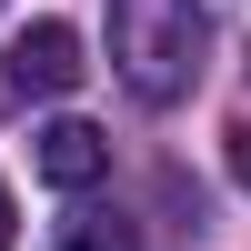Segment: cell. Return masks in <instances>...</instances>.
<instances>
[{
	"mask_svg": "<svg viewBox=\"0 0 251 251\" xmlns=\"http://www.w3.org/2000/svg\"><path fill=\"white\" fill-rule=\"evenodd\" d=\"M111 71L131 80V100H181L201 80V10L191 0H111Z\"/></svg>",
	"mask_w": 251,
	"mask_h": 251,
	"instance_id": "cell-1",
	"label": "cell"
},
{
	"mask_svg": "<svg viewBox=\"0 0 251 251\" xmlns=\"http://www.w3.org/2000/svg\"><path fill=\"white\" fill-rule=\"evenodd\" d=\"M80 71H91V60H80V30H71V20H30V30H20L10 50H0V111L60 100Z\"/></svg>",
	"mask_w": 251,
	"mask_h": 251,
	"instance_id": "cell-2",
	"label": "cell"
},
{
	"mask_svg": "<svg viewBox=\"0 0 251 251\" xmlns=\"http://www.w3.org/2000/svg\"><path fill=\"white\" fill-rule=\"evenodd\" d=\"M100 171H111V141H100L91 121H50V131H40V181H50V191H91Z\"/></svg>",
	"mask_w": 251,
	"mask_h": 251,
	"instance_id": "cell-3",
	"label": "cell"
},
{
	"mask_svg": "<svg viewBox=\"0 0 251 251\" xmlns=\"http://www.w3.org/2000/svg\"><path fill=\"white\" fill-rule=\"evenodd\" d=\"M50 251H141V231H131L121 211H71V221H60V241H50Z\"/></svg>",
	"mask_w": 251,
	"mask_h": 251,
	"instance_id": "cell-4",
	"label": "cell"
},
{
	"mask_svg": "<svg viewBox=\"0 0 251 251\" xmlns=\"http://www.w3.org/2000/svg\"><path fill=\"white\" fill-rule=\"evenodd\" d=\"M231 181H241V191H251V121H241V131H231Z\"/></svg>",
	"mask_w": 251,
	"mask_h": 251,
	"instance_id": "cell-5",
	"label": "cell"
},
{
	"mask_svg": "<svg viewBox=\"0 0 251 251\" xmlns=\"http://www.w3.org/2000/svg\"><path fill=\"white\" fill-rule=\"evenodd\" d=\"M20 241V211H10V191H0V251H10Z\"/></svg>",
	"mask_w": 251,
	"mask_h": 251,
	"instance_id": "cell-6",
	"label": "cell"
}]
</instances>
